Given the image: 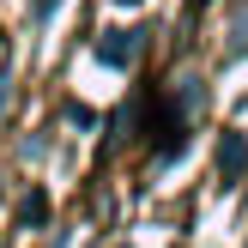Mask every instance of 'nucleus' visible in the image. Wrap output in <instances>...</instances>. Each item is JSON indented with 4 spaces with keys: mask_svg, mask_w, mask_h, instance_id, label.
Masks as SVG:
<instances>
[{
    "mask_svg": "<svg viewBox=\"0 0 248 248\" xmlns=\"http://www.w3.org/2000/svg\"><path fill=\"white\" fill-rule=\"evenodd\" d=\"M97 61L103 67H133L140 61V31H103L97 36Z\"/></svg>",
    "mask_w": 248,
    "mask_h": 248,
    "instance_id": "nucleus-1",
    "label": "nucleus"
},
{
    "mask_svg": "<svg viewBox=\"0 0 248 248\" xmlns=\"http://www.w3.org/2000/svg\"><path fill=\"white\" fill-rule=\"evenodd\" d=\"M242 164H248V145L236 133H224V145H218V176H242Z\"/></svg>",
    "mask_w": 248,
    "mask_h": 248,
    "instance_id": "nucleus-2",
    "label": "nucleus"
},
{
    "mask_svg": "<svg viewBox=\"0 0 248 248\" xmlns=\"http://www.w3.org/2000/svg\"><path fill=\"white\" fill-rule=\"evenodd\" d=\"M18 218H24V224H43V218H48V200H43V194H31V200H24V212H18Z\"/></svg>",
    "mask_w": 248,
    "mask_h": 248,
    "instance_id": "nucleus-3",
    "label": "nucleus"
},
{
    "mask_svg": "<svg viewBox=\"0 0 248 248\" xmlns=\"http://www.w3.org/2000/svg\"><path fill=\"white\" fill-rule=\"evenodd\" d=\"M0 103H6V79H0Z\"/></svg>",
    "mask_w": 248,
    "mask_h": 248,
    "instance_id": "nucleus-4",
    "label": "nucleus"
}]
</instances>
